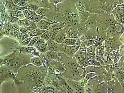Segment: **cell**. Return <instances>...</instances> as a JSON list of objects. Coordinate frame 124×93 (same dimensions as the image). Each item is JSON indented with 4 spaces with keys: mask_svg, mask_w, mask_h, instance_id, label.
Segmentation results:
<instances>
[{
    "mask_svg": "<svg viewBox=\"0 0 124 93\" xmlns=\"http://www.w3.org/2000/svg\"><path fill=\"white\" fill-rule=\"evenodd\" d=\"M33 56L23 54L16 49L8 55L1 56L0 66H7L16 76L20 69L31 64V59Z\"/></svg>",
    "mask_w": 124,
    "mask_h": 93,
    "instance_id": "cell-1",
    "label": "cell"
},
{
    "mask_svg": "<svg viewBox=\"0 0 124 93\" xmlns=\"http://www.w3.org/2000/svg\"><path fill=\"white\" fill-rule=\"evenodd\" d=\"M0 80L1 86L2 84L4 82L11 80L14 81L16 85H18V84L17 78L14 72L6 65L0 66Z\"/></svg>",
    "mask_w": 124,
    "mask_h": 93,
    "instance_id": "cell-2",
    "label": "cell"
},
{
    "mask_svg": "<svg viewBox=\"0 0 124 93\" xmlns=\"http://www.w3.org/2000/svg\"><path fill=\"white\" fill-rule=\"evenodd\" d=\"M16 49L19 51L26 55L33 56H40V53L34 46H18Z\"/></svg>",
    "mask_w": 124,
    "mask_h": 93,
    "instance_id": "cell-3",
    "label": "cell"
},
{
    "mask_svg": "<svg viewBox=\"0 0 124 93\" xmlns=\"http://www.w3.org/2000/svg\"><path fill=\"white\" fill-rule=\"evenodd\" d=\"M45 39L40 37L34 46L40 53L44 54L48 51Z\"/></svg>",
    "mask_w": 124,
    "mask_h": 93,
    "instance_id": "cell-4",
    "label": "cell"
},
{
    "mask_svg": "<svg viewBox=\"0 0 124 93\" xmlns=\"http://www.w3.org/2000/svg\"><path fill=\"white\" fill-rule=\"evenodd\" d=\"M42 54L43 56L50 62L57 60H59L60 59V56L59 55L58 53L55 51L49 50Z\"/></svg>",
    "mask_w": 124,
    "mask_h": 93,
    "instance_id": "cell-5",
    "label": "cell"
},
{
    "mask_svg": "<svg viewBox=\"0 0 124 93\" xmlns=\"http://www.w3.org/2000/svg\"><path fill=\"white\" fill-rule=\"evenodd\" d=\"M50 65L55 69L58 70L61 72L63 73L66 71L65 67L61 62L58 60L50 62L48 61Z\"/></svg>",
    "mask_w": 124,
    "mask_h": 93,
    "instance_id": "cell-6",
    "label": "cell"
},
{
    "mask_svg": "<svg viewBox=\"0 0 124 93\" xmlns=\"http://www.w3.org/2000/svg\"><path fill=\"white\" fill-rule=\"evenodd\" d=\"M65 29H62L57 31L54 41L58 44H61L63 42L66 38Z\"/></svg>",
    "mask_w": 124,
    "mask_h": 93,
    "instance_id": "cell-7",
    "label": "cell"
},
{
    "mask_svg": "<svg viewBox=\"0 0 124 93\" xmlns=\"http://www.w3.org/2000/svg\"><path fill=\"white\" fill-rule=\"evenodd\" d=\"M55 23H56L52 22L48 19H43L36 23V24L38 28L43 30H47L50 25Z\"/></svg>",
    "mask_w": 124,
    "mask_h": 93,
    "instance_id": "cell-8",
    "label": "cell"
},
{
    "mask_svg": "<svg viewBox=\"0 0 124 93\" xmlns=\"http://www.w3.org/2000/svg\"><path fill=\"white\" fill-rule=\"evenodd\" d=\"M31 64L36 67H41L45 66L42 59L40 56H33L31 59Z\"/></svg>",
    "mask_w": 124,
    "mask_h": 93,
    "instance_id": "cell-9",
    "label": "cell"
},
{
    "mask_svg": "<svg viewBox=\"0 0 124 93\" xmlns=\"http://www.w3.org/2000/svg\"><path fill=\"white\" fill-rule=\"evenodd\" d=\"M46 44L48 51H55L57 52L59 44L54 40H49L48 41L46 42Z\"/></svg>",
    "mask_w": 124,
    "mask_h": 93,
    "instance_id": "cell-10",
    "label": "cell"
},
{
    "mask_svg": "<svg viewBox=\"0 0 124 93\" xmlns=\"http://www.w3.org/2000/svg\"><path fill=\"white\" fill-rule=\"evenodd\" d=\"M47 30H43L37 28L28 33L30 37H33L36 36H40L41 35L45 32Z\"/></svg>",
    "mask_w": 124,
    "mask_h": 93,
    "instance_id": "cell-11",
    "label": "cell"
},
{
    "mask_svg": "<svg viewBox=\"0 0 124 93\" xmlns=\"http://www.w3.org/2000/svg\"><path fill=\"white\" fill-rule=\"evenodd\" d=\"M32 23H37L43 19H47V18L45 16H42L38 14H36L32 17L28 18Z\"/></svg>",
    "mask_w": 124,
    "mask_h": 93,
    "instance_id": "cell-12",
    "label": "cell"
},
{
    "mask_svg": "<svg viewBox=\"0 0 124 93\" xmlns=\"http://www.w3.org/2000/svg\"><path fill=\"white\" fill-rule=\"evenodd\" d=\"M52 32V31L51 30H47L46 31L40 35V37L45 39L46 42L48 41L49 40Z\"/></svg>",
    "mask_w": 124,
    "mask_h": 93,
    "instance_id": "cell-13",
    "label": "cell"
},
{
    "mask_svg": "<svg viewBox=\"0 0 124 93\" xmlns=\"http://www.w3.org/2000/svg\"><path fill=\"white\" fill-rule=\"evenodd\" d=\"M23 12L25 15L26 18L32 17V16L37 14L35 12L29 9H25Z\"/></svg>",
    "mask_w": 124,
    "mask_h": 93,
    "instance_id": "cell-14",
    "label": "cell"
},
{
    "mask_svg": "<svg viewBox=\"0 0 124 93\" xmlns=\"http://www.w3.org/2000/svg\"><path fill=\"white\" fill-rule=\"evenodd\" d=\"M14 4L13 0H7L4 5L7 10H13Z\"/></svg>",
    "mask_w": 124,
    "mask_h": 93,
    "instance_id": "cell-15",
    "label": "cell"
},
{
    "mask_svg": "<svg viewBox=\"0 0 124 93\" xmlns=\"http://www.w3.org/2000/svg\"><path fill=\"white\" fill-rule=\"evenodd\" d=\"M35 12L37 14L45 16L46 13V9L45 8L39 7Z\"/></svg>",
    "mask_w": 124,
    "mask_h": 93,
    "instance_id": "cell-16",
    "label": "cell"
},
{
    "mask_svg": "<svg viewBox=\"0 0 124 93\" xmlns=\"http://www.w3.org/2000/svg\"><path fill=\"white\" fill-rule=\"evenodd\" d=\"M76 43V40L70 39H66L64 40L63 43L65 45H68V46H73L75 45Z\"/></svg>",
    "mask_w": 124,
    "mask_h": 93,
    "instance_id": "cell-17",
    "label": "cell"
},
{
    "mask_svg": "<svg viewBox=\"0 0 124 93\" xmlns=\"http://www.w3.org/2000/svg\"><path fill=\"white\" fill-rule=\"evenodd\" d=\"M108 34L110 35H114L116 34L117 32L115 25H110V27L108 29Z\"/></svg>",
    "mask_w": 124,
    "mask_h": 93,
    "instance_id": "cell-18",
    "label": "cell"
},
{
    "mask_svg": "<svg viewBox=\"0 0 124 93\" xmlns=\"http://www.w3.org/2000/svg\"><path fill=\"white\" fill-rule=\"evenodd\" d=\"M27 9V5L25 7H22L18 6L17 4H14L13 10L22 11Z\"/></svg>",
    "mask_w": 124,
    "mask_h": 93,
    "instance_id": "cell-19",
    "label": "cell"
},
{
    "mask_svg": "<svg viewBox=\"0 0 124 93\" xmlns=\"http://www.w3.org/2000/svg\"><path fill=\"white\" fill-rule=\"evenodd\" d=\"M19 20L18 18L14 16H9L8 18V22L12 24L17 23Z\"/></svg>",
    "mask_w": 124,
    "mask_h": 93,
    "instance_id": "cell-20",
    "label": "cell"
},
{
    "mask_svg": "<svg viewBox=\"0 0 124 93\" xmlns=\"http://www.w3.org/2000/svg\"><path fill=\"white\" fill-rule=\"evenodd\" d=\"M40 37V36H38L32 38L29 44L27 46H34L39 39Z\"/></svg>",
    "mask_w": 124,
    "mask_h": 93,
    "instance_id": "cell-21",
    "label": "cell"
},
{
    "mask_svg": "<svg viewBox=\"0 0 124 93\" xmlns=\"http://www.w3.org/2000/svg\"><path fill=\"white\" fill-rule=\"evenodd\" d=\"M0 39H1L2 37L4 35L9 36L10 30L6 29H3L0 30Z\"/></svg>",
    "mask_w": 124,
    "mask_h": 93,
    "instance_id": "cell-22",
    "label": "cell"
},
{
    "mask_svg": "<svg viewBox=\"0 0 124 93\" xmlns=\"http://www.w3.org/2000/svg\"><path fill=\"white\" fill-rule=\"evenodd\" d=\"M19 33L20 32L18 31L14 30L11 29L10 30L9 36L15 39L16 37Z\"/></svg>",
    "mask_w": 124,
    "mask_h": 93,
    "instance_id": "cell-23",
    "label": "cell"
},
{
    "mask_svg": "<svg viewBox=\"0 0 124 93\" xmlns=\"http://www.w3.org/2000/svg\"><path fill=\"white\" fill-rule=\"evenodd\" d=\"M21 11L15 10H7V13L9 16H14V17H17L19 13Z\"/></svg>",
    "mask_w": 124,
    "mask_h": 93,
    "instance_id": "cell-24",
    "label": "cell"
},
{
    "mask_svg": "<svg viewBox=\"0 0 124 93\" xmlns=\"http://www.w3.org/2000/svg\"><path fill=\"white\" fill-rule=\"evenodd\" d=\"M32 38V37H30L27 38L22 42L20 45L24 46H27L29 44Z\"/></svg>",
    "mask_w": 124,
    "mask_h": 93,
    "instance_id": "cell-25",
    "label": "cell"
},
{
    "mask_svg": "<svg viewBox=\"0 0 124 93\" xmlns=\"http://www.w3.org/2000/svg\"><path fill=\"white\" fill-rule=\"evenodd\" d=\"M27 7V9H29L35 12L39 8L37 5L32 4H28Z\"/></svg>",
    "mask_w": 124,
    "mask_h": 93,
    "instance_id": "cell-26",
    "label": "cell"
},
{
    "mask_svg": "<svg viewBox=\"0 0 124 93\" xmlns=\"http://www.w3.org/2000/svg\"><path fill=\"white\" fill-rule=\"evenodd\" d=\"M26 28L29 32L38 28L36 23H32L29 26Z\"/></svg>",
    "mask_w": 124,
    "mask_h": 93,
    "instance_id": "cell-27",
    "label": "cell"
},
{
    "mask_svg": "<svg viewBox=\"0 0 124 93\" xmlns=\"http://www.w3.org/2000/svg\"><path fill=\"white\" fill-rule=\"evenodd\" d=\"M28 4V2L27 0H22L17 5L20 6L25 7L27 6Z\"/></svg>",
    "mask_w": 124,
    "mask_h": 93,
    "instance_id": "cell-28",
    "label": "cell"
},
{
    "mask_svg": "<svg viewBox=\"0 0 124 93\" xmlns=\"http://www.w3.org/2000/svg\"><path fill=\"white\" fill-rule=\"evenodd\" d=\"M20 27V26L18 25L17 23H16V24H12L11 23V29L19 31Z\"/></svg>",
    "mask_w": 124,
    "mask_h": 93,
    "instance_id": "cell-29",
    "label": "cell"
},
{
    "mask_svg": "<svg viewBox=\"0 0 124 93\" xmlns=\"http://www.w3.org/2000/svg\"><path fill=\"white\" fill-rule=\"evenodd\" d=\"M17 24L20 27H26V24L24 20H19Z\"/></svg>",
    "mask_w": 124,
    "mask_h": 93,
    "instance_id": "cell-30",
    "label": "cell"
},
{
    "mask_svg": "<svg viewBox=\"0 0 124 93\" xmlns=\"http://www.w3.org/2000/svg\"><path fill=\"white\" fill-rule=\"evenodd\" d=\"M19 31L21 33L23 34L28 33L29 32L26 27H20Z\"/></svg>",
    "mask_w": 124,
    "mask_h": 93,
    "instance_id": "cell-31",
    "label": "cell"
},
{
    "mask_svg": "<svg viewBox=\"0 0 124 93\" xmlns=\"http://www.w3.org/2000/svg\"><path fill=\"white\" fill-rule=\"evenodd\" d=\"M115 25L116 27L117 32L120 33L122 31V27L121 25L118 24H115Z\"/></svg>",
    "mask_w": 124,
    "mask_h": 93,
    "instance_id": "cell-32",
    "label": "cell"
},
{
    "mask_svg": "<svg viewBox=\"0 0 124 93\" xmlns=\"http://www.w3.org/2000/svg\"><path fill=\"white\" fill-rule=\"evenodd\" d=\"M17 17L18 18L19 20H21L24 19L25 18V15L23 12L22 11H21L19 13Z\"/></svg>",
    "mask_w": 124,
    "mask_h": 93,
    "instance_id": "cell-33",
    "label": "cell"
},
{
    "mask_svg": "<svg viewBox=\"0 0 124 93\" xmlns=\"http://www.w3.org/2000/svg\"><path fill=\"white\" fill-rule=\"evenodd\" d=\"M77 69L78 71V75L80 76H83L84 75V73H85L84 70L82 68H80V67H78Z\"/></svg>",
    "mask_w": 124,
    "mask_h": 93,
    "instance_id": "cell-34",
    "label": "cell"
},
{
    "mask_svg": "<svg viewBox=\"0 0 124 93\" xmlns=\"http://www.w3.org/2000/svg\"><path fill=\"white\" fill-rule=\"evenodd\" d=\"M29 37H30V36L28 35V33H25V34L21 33V37L22 42L23 41V40H24L25 39Z\"/></svg>",
    "mask_w": 124,
    "mask_h": 93,
    "instance_id": "cell-35",
    "label": "cell"
},
{
    "mask_svg": "<svg viewBox=\"0 0 124 93\" xmlns=\"http://www.w3.org/2000/svg\"><path fill=\"white\" fill-rule=\"evenodd\" d=\"M24 20L25 21V24H26V27L29 26L30 25H31L32 24V22H31V21L29 19L27 18H25L24 19Z\"/></svg>",
    "mask_w": 124,
    "mask_h": 93,
    "instance_id": "cell-36",
    "label": "cell"
},
{
    "mask_svg": "<svg viewBox=\"0 0 124 93\" xmlns=\"http://www.w3.org/2000/svg\"><path fill=\"white\" fill-rule=\"evenodd\" d=\"M72 18L70 16H69L66 20V23L68 24H71L73 22Z\"/></svg>",
    "mask_w": 124,
    "mask_h": 93,
    "instance_id": "cell-37",
    "label": "cell"
},
{
    "mask_svg": "<svg viewBox=\"0 0 124 93\" xmlns=\"http://www.w3.org/2000/svg\"><path fill=\"white\" fill-rule=\"evenodd\" d=\"M108 22L110 25H115V21L112 18H110L108 20Z\"/></svg>",
    "mask_w": 124,
    "mask_h": 93,
    "instance_id": "cell-38",
    "label": "cell"
},
{
    "mask_svg": "<svg viewBox=\"0 0 124 93\" xmlns=\"http://www.w3.org/2000/svg\"><path fill=\"white\" fill-rule=\"evenodd\" d=\"M114 43V39L111 40L107 43V46H109V47L112 46L113 45Z\"/></svg>",
    "mask_w": 124,
    "mask_h": 93,
    "instance_id": "cell-39",
    "label": "cell"
},
{
    "mask_svg": "<svg viewBox=\"0 0 124 93\" xmlns=\"http://www.w3.org/2000/svg\"><path fill=\"white\" fill-rule=\"evenodd\" d=\"M72 24L73 26L75 27H77L78 26V23L77 21L76 20H74L72 22Z\"/></svg>",
    "mask_w": 124,
    "mask_h": 93,
    "instance_id": "cell-40",
    "label": "cell"
},
{
    "mask_svg": "<svg viewBox=\"0 0 124 93\" xmlns=\"http://www.w3.org/2000/svg\"><path fill=\"white\" fill-rule=\"evenodd\" d=\"M22 0H13V3L15 4H17Z\"/></svg>",
    "mask_w": 124,
    "mask_h": 93,
    "instance_id": "cell-41",
    "label": "cell"
}]
</instances>
